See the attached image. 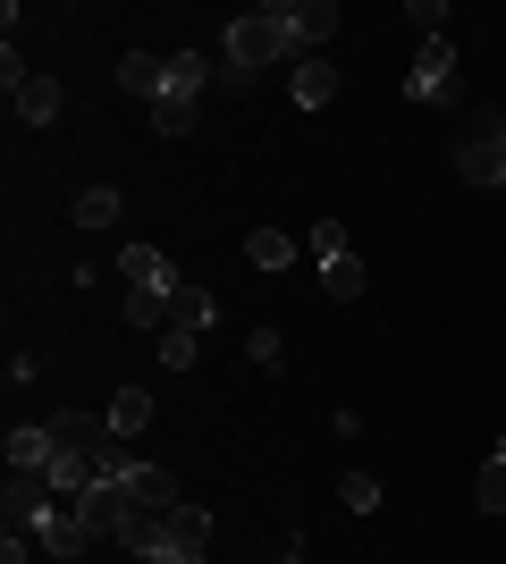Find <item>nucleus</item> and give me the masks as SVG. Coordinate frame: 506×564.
Wrapping results in <instances>:
<instances>
[{
	"label": "nucleus",
	"instance_id": "obj_1",
	"mask_svg": "<svg viewBox=\"0 0 506 564\" xmlns=\"http://www.w3.org/2000/svg\"><path fill=\"white\" fill-rule=\"evenodd\" d=\"M288 9H279V0H270V9H245L237 25H228V76H254V68H270V59H288Z\"/></svg>",
	"mask_w": 506,
	"mask_h": 564
},
{
	"label": "nucleus",
	"instance_id": "obj_2",
	"mask_svg": "<svg viewBox=\"0 0 506 564\" xmlns=\"http://www.w3.org/2000/svg\"><path fill=\"white\" fill-rule=\"evenodd\" d=\"M51 506H60V489H51L43 471H9V497H0V522H9V531H34Z\"/></svg>",
	"mask_w": 506,
	"mask_h": 564
},
{
	"label": "nucleus",
	"instance_id": "obj_3",
	"mask_svg": "<svg viewBox=\"0 0 506 564\" xmlns=\"http://www.w3.org/2000/svg\"><path fill=\"white\" fill-rule=\"evenodd\" d=\"M448 85H456V43H448V34H431V43L413 51L406 94H413V101H448Z\"/></svg>",
	"mask_w": 506,
	"mask_h": 564
},
{
	"label": "nucleus",
	"instance_id": "obj_4",
	"mask_svg": "<svg viewBox=\"0 0 506 564\" xmlns=\"http://www.w3.org/2000/svg\"><path fill=\"white\" fill-rule=\"evenodd\" d=\"M119 279L127 286H152V295H177V286H186V279H177V261H169L161 245H127V253H119Z\"/></svg>",
	"mask_w": 506,
	"mask_h": 564
},
{
	"label": "nucleus",
	"instance_id": "obj_5",
	"mask_svg": "<svg viewBox=\"0 0 506 564\" xmlns=\"http://www.w3.org/2000/svg\"><path fill=\"white\" fill-rule=\"evenodd\" d=\"M279 9H288V43L304 51V59L337 34V9H330V0H279Z\"/></svg>",
	"mask_w": 506,
	"mask_h": 564
},
{
	"label": "nucleus",
	"instance_id": "obj_6",
	"mask_svg": "<svg viewBox=\"0 0 506 564\" xmlns=\"http://www.w3.org/2000/svg\"><path fill=\"white\" fill-rule=\"evenodd\" d=\"M85 540H94V531H85L76 506H51V514L34 522V547H43V556H85Z\"/></svg>",
	"mask_w": 506,
	"mask_h": 564
},
{
	"label": "nucleus",
	"instance_id": "obj_7",
	"mask_svg": "<svg viewBox=\"0 0 506 564\" xmlns=\"http://www.w3.org/2000/svg\"><path fill=\"white\" fill-rule=\"evenodd\" d=\"M288 101H295V110H330V101H337V68H330V59H295V68H288Z\"/></svg>",
	"mask_w": 506,
	"mask_h": 564
},
{
	"label": "nucleus",
	"instance_id": "obj_8",
	"mask_svg": "<svg viewBox=\"0 0 506 564\" xmlns=\"http://www.w3.org/2000/svg\"><path fill=\"white\" fill-rule=\"evenodd\" d=\"M119 85H127V94H144V101H161L169 94V51H127Z\"/></svg>",
	"mask_w": 506,
	"mask_h": 564
},
{
	"label": "nucleus",
	"instance_id": "obj_9",
	"mask_svg": "<svg viewBox=\"0 0 506 564\" xmlns=\"http://www.w3.org/2000/svg\"><path fill=\"white\" fill-rule=\"evenodd\" d=\"M127 497L152 506V514H169V506H177V471H169V464H136V471H127Z\"/></svg>",
	"mask_w": 506,
	"mask_h": 564
},
{
	"label": "nucleus",
	"instance_id": "obj_10",
	"mask_svg": "<svg viewBox=\"0 0 506 564\" xmlns=\"http://www.w3.org/2000/svg\"><path fill=\"white\" fill-rule=\"evenodd\" d=\"M9 101H18V118H25V127H51L68 94H60V76H25V85H18Z\"/></svg>",
	"mask_w": 506,
	"mask_h": 564
},
{
	"label": "nucleus",
	"instance_id": "obj_11",
	"mask_svg": "<svg viewBox=\"0 0 506 564\" xmlns=\"http://www.w3.org/2000/svg\"><path fill=\"white\" fill-rule=\"evenodd\" d=\"M51 422H34V430H9V471H51Z\"/></svg>",
	"mask_w": 506,
	"mask_h": 564
},
{
	"label": "nucleus",
	"instance_id": "obj_12",
	"mask_svg": "<svg viewBox=\"0 0 506 564\" xmlns=\"http://www.w3.org/2000/svg\"><path fill=\"white\" fill-rule=\"evenodd\" d=\"M161 547H212V514L177 497V506H169V540H161ZM161 547H152V556H161Z\"/></svg>",
	"mask_w": 506,
	"mask_h": 564
},
{
	"label": "nucleus",
	"instance_id": "obj_13",
	"mask_svg": "<svg viewBox=\"0 0 506 564\" xmlns=\"http://www.w3.org/2000/svg\"><path fill=\"white\" fill-rule=\"evenodd\" d=\"M212 321H219V295H203V286H177V304H169V329H194V337H203Z\"/></svg>",
	"mask_w": 506,
	"mask_h": 564
},
{
	"label": "nucleus",
	"instance_id": "obj_14",
	"mask_svg": "<svg viewBox=\"0 0 506 564\" xmlns=\"http://www.w3.org/2000/svg\"><path fill=\"white\" fill-rule=\"evenodd\" d=\"M245 261H254V270H288V261H295V236L288 228H254V236H245Z\"/></svg>",
	"mask_w": 506,
	"mask_h": 564
},
{
	"label": "nucleus",
	"instance_id": "obj_15",
	"mask_svg": "<svg viewBox=\"0 0 506 564\" xmlns=\"http://www.w3.org/2000/svg\"><path fill=\"white\" fill-rule=\"evenodd\" d=\"M101 422L119 430V438H136V430H152V397H144V388H119V397H110V413H101Z\"/></svg>",
	"mask_w": 506,
	"mask_h": 564
},
{
	"label": "nucleus",
	"instance_id": "obj_16",
	"mask_svg": "<svg viewBox=\"0 0 506 564\" xmlns=\"http://www.w3.org/2000/svg\"><path fill=\"white\" fill-rule=\"evenodd\" d=\"M203 85H212V59H203V51H169V94L194 101Z\"/></svg>",
	"mask_w": 506,
	"mask_h": 564
},
{
	"label": "nucleus",
	"instance_id": "obj_17",
	"mask_svg": "<svg viewBox=\"0 0 506 564\" xmlns=\"http://www.w3.org/2000/svg\"><path fill=\"white\" fill-rule=\"evenodd\" d=\"M473 497H482V514H506V430H498V447H489L482 480H473Z\"/></svg>",
	"mask_w": 506,
	"mask_h": 564
},
{
	"label": "nucleus",
	"instance_id": "obj_18",
	"mask_svg": "<svg viewBox=\"0 0 506 564\" xmlns=\"http://www.w3.org/2000/svg\"><path fill=\"white\" fill-rule=\"evenodd\" d=\"M337 497H346V514H380V506H388L372 471H346V480H337Z\"/></svg>",
	"mask_w": 506,
	"mask_h": 564
},
{
	"label": "nucleus",
	"instance_id": "obj_19",
	"mask_svg": "<svg viewBox=\"0 0 506 564\" xmlns=\"http://www.w3.org/2000/svg\"><path fill=\"white\" fill-rule=\"evenodd\" d=\"M76 219H85V228H110V219H119V186H85L76 194Z\"/></svg>",
	"mask_w": 506,
	"mask_h": 564
},
{
	"label": "nucleus",
	"instance_id": "obj_20",
	"mask_svg": "<svg viewBox=\"0 0 506 564\" xmlns=\"http://www.w3.org/2000/svg\"><path fill=\"white\" fill-rule=\"evenodd\" d=\"M321 279H330L337 304H355V295H363V261H355V253H337V261H321Z\"/></svg>",
	"mask_w": 506,
	"mask_h": 564
},
{
	"label": "nucleus",
	"instance_id": "obj_21",
	"mask_svg": "<svg viewBox=\"0 0 506 564\" xmlns=\"http://www.w3.org/2000/svg\"><path fill=\"white\" fill-rule=\"evenodd\" d=\"M169 304H177V295H152V286H136V295H127V321H136V329H169Z\"/></svg>",
	"mask_w": 506,
	"mask_h": 564
},
{
	"label": "nucleus",
	"instance_id": "obj_22",
	"mask_svg": "<svg viewBox=\"0 0 506 564\" xmlns=\"http://www.w3.org/2000/svg\"><path fill=\"white\" fill-rule=\"evenodd\" d=\"M152 127H161V135H186V127H194V101L161 94V101H152Z\"/></svg>",
	"mask_w": 506,
	"mask_h": 564
},
{
	"label": "nucleus",
	"instance_id": "obj_23",
	"mask_svg": "<svg viewBox=\"0 0 506 564\" xmlns=\"http://www.w3.org/2000/svg\"><path fill=\"white\" fill-rule=\"evenodd\" d=\"M161 362L169 371H194V329H161Z\"/></svg>",
	"mask_w": 506,
	"mask_h": 564
},
{
	"label": "nucleus",
	"instance_id": "obj_24",
	"mask_svg": "<svg viewBox=\"0 0 506 564\" xmlns=\"http://www.w3.org/2000/svg\"><path fill=\"white\" fill-rule=\"evenodd\" d=\"M406 25H422V43H431V34H448V0H413Z\"/></svg>",
	"mask_w": 506,
	"mask_h": 564
},
{
	"label": "nucleus",
	"instance_id": "obj_25",
	"mask_svg": "<svg viewBox=\"0 0 506 564\" xmlns=\"http://www.w3.org/2000/svg\"><path fill=\"white\" fill-rule=\"evenodd\" d=\"M43 547H34V531H0V564H34Z\"/></svg>",
	"mask_w": 506,
	"mask_h": 564
},
{
	"label": "nucleus",
	"instance_id": "obj_26",
	"mask_svg": "<svg viewBox=\"0 0 506 564\" xmlns=\"http://www.w3.org/2000/svg\"><path fill=\"white\" fill-rule=\"evenodd\" d=\"M245 354H254V362H270V371H279V329H245Z\"/></svg>",
	"mask_w": 506,
	"mask_h": 564
},
{
	"label": "nucleus",
	"instance_id": "obj_27",
	"mask_svg": "<svg viewBox=\"0 0 506 564\" xmlns=\"http://www.w3.org/2000/svg\"><path fill=\"white\" fill-rule=\"evenodd\" d=\"M313 253H321V261L346 253V228H337V219H321V228H313Z\"/></svg>",
	"mask_w": 506,
	"mask_h": 564
},
{
	"label": "nucleus",
	"instance_id": "obj_28",
	"mask_svg": "<svg viewBox=\"0 0 506 564\" xmlns=\"http://www.w3.org/2000/svg\"><path fill=\"white\" fill-rule=\"evenodd\" d=\"M144 564H212L203 547H161V556H144Z\"/></svg>",
	"mask_w": 506,
	"mask_h": 564
}]
</instances>
